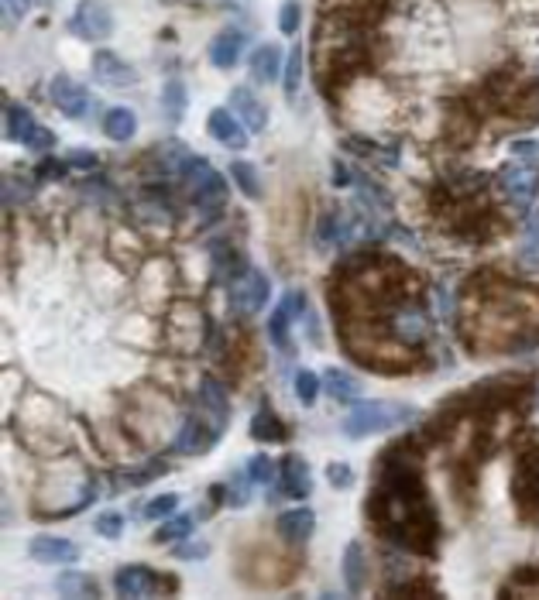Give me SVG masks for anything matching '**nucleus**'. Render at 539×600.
Returning <instances> with one entry per match:
<instances>
[{
  "mask_svg": "<svg viewBox=\"0 0 539 600\" xmlns=\"http://www.w3.org/2000/svg\"><path fill=\"white\" fill-rule=\"evenodd\" d=\"M413 416H416V408L402 405V401H354V408L344 418V432L351 439H364V436H374V432L395 429V426L409 422Z\"/></svg>",
  "mask_w": 539,
  "mask_h": 600,
  "instance_id": "obj_1",
  "label": "nucleus"
},
{
  "mask_svg": "<svg viewBox=\"0 0 539 600\" xmlns=\"http://www.w3.org/2000/svg\"><path fill=\"white\" fill-rule=\"evenodd\" d=\"M179 182L189 192V200L200 206L203 213H214L227 200V182L220 179V172L210 169V162L203 158H185L179 165Z\"/></svg>",
  "mask_w": 539,
  "mask_h": 600,
  "instance_id": "obj_2",
  "label": "nucleus"
},
{
  "mask_svg": "<svg viewBox=\"0 0 539 600\" xmlns=\"http://www.w3.org/2000/svg\"><path fill=\"white\" fill-rule=\"evenodd\" d=\"M117 597H155V594H172L175 584L165 580V573H155L148 566H124L114 576Z\"/></svg>",
  "mask_w": 539,
  "mask_h": 600,
  "instance_id": "obj_3",
  "label": "nucleus"
},
{
  "mask_svg": "<svg viewBox=\"0 0 539 600\" xmlns=\"http://www.w3.org/2000/svg\"><path fill=\"white\" fill-rule=\"evenodd\" d=\"M69 28L83 42H104V38L114 34V11L104 0H83L73 21H69Z\"/></svg>",
  "mask_w": 539,
  "mask_h": 600,
  "instance_id": "obj_4",
  "label": "nucleus"
},
{
  "mask_svg": "<svg viewBox=\"0 0 539 600\" xmlns=\"http://www.w3.org/2000/svg\"><path fill=\"white\" fill-rule=\"evenodd\" d=\"M498 185H502L505 200L512 202V210L525 213L539 192V169H533V165H509L498 175Z\"/></svg>",
  "mask_w": 539,
  "mask_h": 600,
  "instance_id": "obj_5",
  "label": "nucleus"
},
{
  "mask_svg": "<svg viewBox=\"0 0 539 600\" xmlns=\"http://www.w3.org/2000/svg\"><path fill=\"white\" fill-rule=\"evenodd\" d=\"M268 292H272V285H268V278L262 271H255V268H247L245 275L237 278V285H234V306L241 309V312H262L265 302H268Z\"/></svg>",
  "mask_w": 539,
  "mask_h": 600,
  "instance_id": "obj_6",
  "label": "nucleus"
},
{
  "mask_svg": "<svg viewBox=\"0 0 539 600\" xmlns=\"http://www.w3.org/2000/svg\"><path fill=\"white\" fill-rule=\"evenodd\" d=\"M216 436H220L216 426H206L200 416H189L183 422L179 436H175L172 449H175V453H183V457H196V453H206V449L214 447Z\"/></svg>",
  "mask_w": 539,
  "mask_h": 600,
  "instance_id": "obj_7",
  "label": "nucleus"
},
{
  "mask_svg": "<svg viewBox=\"0 0 539 600\" xmlns=\"http://www.w3.org/2000/svg\"><path fill=\"white\" fill-rule=\"evenodd\" d=\"M52 103H55L65 117H83L86 107H90V93L83 90L76 79L55 76L52 79Z\"/></svg>",
  "mask_w": 539,
  "mask_h": 600,
  "instance_id": "obj_8",
  "label": "nucleus"
},
{
  "mask_svg": "<svg viewBox=\"0 0 539 600\" xmlns=\"http://www.w3.org/2000/svg\"><path fill=\"white\" fill-rule=\"evenodd\" d=\"M93 76L100 79V83H107V86H114V90H121V86H131L138 79V73L117 52H96L93 55Z\"/></svg>",
  "mask_w": 539,
  "mask_h": 600,
  "instance_id": "obj_9",
  "label": "nucleus"
},
{
  "mask_svg": "<svg viewBox=\"0 0 539 600\" xmlns=\"http://www.w3.org/2000/svg\"><path fill=\"white\" fill-rule=\"evenodd\" d=\"M28 549L31 559H38V563H76L79 559V546L62 536H35Z\"/></svg>",
  "mask_w": 539,
  "mask_h": 600,
  "instance_id": "obj_10",
  "label": "nucleus"
},
{
  "mask_svg": "<svg viewBox=\"0 0 539 600\" xmlns=\"http://www.w3.org/2000/svg\"><path fill=\"white\" fill-rule=\"evenodd\" d=\"M392 330H395V337H399L402 343H409V347H419V343L430 339V320H426L423 309H402V312H395Z\"/></svg>",
  "mask_w": 539,
  "mask_h": 600,
  "instance_id": "obj_11",
  "label": "nucleus"
},
{
  "mask_svg": "<svg viewBox=\"0 0 539 600\" xmlns=\"http://www.w3.org/2000/svg\"><path fill=\"white\" fill-rule=\"evenodd\" d=\"M206 127H210V134H214L220 144H227V148H245L247 144L245 127L237 123V117H234L227 107L210 110V121H206Z\"/></svg>",
  "mask_w": 539,
  "mask_h": 600,
  "instance_id": "obj_12",
  "label": "nucleus"
},
{
  "mask_svg": "<svg viewBox=\"0 0 539 600\" xmlns=\"http://www.w3.org/2000/svg\"><path fill=\"white\" fill-rule=\"evenodd\" d=\"M313 528H316V515L309 508H295L278 515V536L285 542H293V546H303L313 536Z\"/></svg>",
  "mask_w": 539,
  "mask_h": 600,
  "instance_id": "obj_13",
  "label": "nucleus"
},
{
  "mask_svg": "<svg viewBox=\"0 0 539 600\" xmlns=\"http://www.w3.org/2000/svg\"><path fill=\"white\" fill-rule=\"evenodd\" d=\"M282 484H285V491L293 494V497H309V491H313L309 467L299 453H289V457L282 460Z\"/></svg>",
  "mask_w": 539,
  "mask_h": 600,
  "instance_id": "obj_14",
  "label": "nucleus"
},
{
  "mask_svg": "<svg viewBox=\"0 0 539 600\" xmlns=\"http://www.w3.org/2000/svg\"><path fill=\"white\" fill-rule=\"evenodd\" d=\"M241 48H245V31H224L210 42V62L216 69H231V65H237Z\"/></svg>",
  "mask_w": 539,
  "mask_h": 600,
  "instance_id": "obj_15",
  "label": "nucleus"
},
{
  "mask_svg": "<svg viewBox=\"0 0 539 600\" xmlns=\"http://www.w3.org/2000/svg\"><path fill=\"white\" fill-rule=\"evenodd\" d=\"M278 65H282V48H278L275 42H265V45H258L255 55H251V76L258 79V83H275Z\"/></svg>",
  "mask_w": 539,
  "mask_h": 600,
  "instance_id": "obj_16",
  "label": "nucleus"
},
{
  "mask_svg": "<svg viewBox=\"0 0 539 600\" xmlns=\"http://www.w3.org/2000/svg\"><path fill=\"white\" fill-rule=\"evenodd\" d=\"M55 590H59L62 597H100L104 594L90 573H76V570L59 573L55 576Z\"/></svg>",
  "mask_w": 539,
  "mask_h": 600,
  "instance_id": "obj_17",
  "label": "nucleus"
},
{
  "mask_svg": "<svg viewBox=\"0 0 539 600\" xmlns=\"http://www.w3.org/2000/svg\"><path fill=\"white\" fill-rule=\"evenodd\" d=\"M4 131H7V138L21 141V144H31L35 134H38L31 113L25 107H17V103H7V110H4Z\"/></svg>",
  "mask_w": 539,
  "mask_h": 600,
  "instance_id": "obj_18",
  "label": "nucleus"
},
{
  "mask_svg": "<svg viewBox=\"0 0 539 600\" xmlns=\"http://www.w3.org/2000/svg\"><path fill=\"white\" fill-rule=\"evenodd\" d=\"M200 405L214 416V422L224 429L227 426V418H231V401H227V395H224V388L216 385V381H203L200 385Z\"/></svg>",
  "mask_w": 539,
  "mask_h": 600,
  "instance_id": "obj_19",
  "label": "nucleus"
},
{
  "mask_svg": "<svg viewBox=\"0 0 539 600\" xmlns=\"http://www.w3.org/2000/svg\"><path fill=\"white\" fill-rule=\"evenodd\" d=\"M231 103L237 107V113H241V121L251 127V131H265V123H268V113H265V107L251 96V90H234L231 93Z\"/></svg>",
  "mask_w": 539,
  "mask_h": 600,
  "instance_id": "obj_20",
  "label": "nucleus"
},
{
  "mask_svg": "<svg viewBox=\"0 0 539 600\" xmlns=\"http://www.w3.org/2000/svg\"><path fill=\"white\" fill-rule=\"evenodd\" d=\"M104 131H107V138H114V141L135 138V131H138V117H135V110L110 107L107 117H104Z\"/></svg>",
  "mask_w": 539,
  "mask_h": 600,
  "instance_id": "obj_21",
  "label": "nucleus"
},
{
  "mask_svg": "<svg viewBox=\"0 0 539 600\" xmlns=\"http://www.w3.org/2000/svg\"><path fill=\"white\" fill-rule=\"evenodd\" d=\"M324 388L330 391V398H337V401H354L357 395H361L357 378H351L347 370H340V368L324 370Z\"/></svg>",
  "mask_w": 539,
  "mask_h": 600,
  "instance_id": "obj_22",
  "label": "nucleus"
},
{
  "mask_svg": "<svg viewBox=\"0 0 539 600\" xmlns=\"http://www.w3.org/2000/svg\"><path fill=\"white\" fill-rule=\"evenodd\" d=\"M251 436L262 443H285V426L278 422V416L268 405H262V412L251 418Z\"/></svg>",
  "mask_w": 539,
  "mask_h": 600,
  "instance_id": "obj_23",
  "label": "nucleus"
},
{
  "mask_svg": "<svg viewBox=\"0 0 539 600\" xmlns=\"http://www.w3.org/2000/svg\"><path fill=\"white\" fill-rule=\"evenodd\" d=\"M344 580H347V590L351 594H361V586H364V549H361V542H351L347 549H344Z\"/></svg>",
  "mask_w": 539,
  "mask_h": 600,
  "instance_id": "obj_24",
  "label": "nucleus"
},
{
  "mask_svg": "<svg viewBox=\"0 0 539 600\" xmlns=\"http://www.w3.org/2000/svg\"><path fill=\"white\" fill-rule=\"evenodd\" d=\"M231 175H234V182H237V189L245 192L247 200H258V196H262V179H258V172H255L251 162H234Z\"/></svg>",
  "mask_w": 539,
  "mask_h": 600,
  "instance_id": "obj_25",
  "label": "nucleus"
},
{
  "mask_svg": "<svg viewBox=\"0 0 539 600\" xmlns=\"http://www.w3.org/2000/svg\"><path fill=\"white\" fill-rule=\"evenodd\" d=\"M299 83H303V48L293 45V52H289V62H285V83H282V90H285V100H295V93H299Z\"/></svg>",
  "mask_w": 539,
  "mask_h": 600,
  "instance_id": "obj_26",
  "label": "nucleus"
},
{
  "mask_svg": "<svg viewBox=\"0 0 539 600\" xmlns=\"http://www.w3.org/2000/svg\"><path fill=\"white\" fill-rule=\"evenodd\" d=\"M162 103H165V113H169V121H179V117L185 113V86L179 83V79H169V83H165Z\"/></svg>",
  "mask_w": 539,
  "mask_h": 600,
  "instance_id": "obj_27",
  "label": "nucleus"
},
{
  "mask_svg": "<svg viewBox=\"0 0 539 600\" xmlns=\"http://www.w3.org/2000/svg\"><path fill=\"white\" fill-rule=\"evenodd\" d=\"M193 515H175V518H169V522L162 525V528H158V536H155V539L158 542H183L185 536H189V532H193Z\"/></svg>",
  "mask_w": 539,
  "mask_h": 600,
  "instance_id": "obj_28",
  "label": "nucleus"
},
{
  "mask_svg": "<svg viewBox=\"0 0 539 600\" xmlns=\"http://www.w3.org/2000/svg\"><path fill=\"white\" fill-rule=\"evenodd\" d=\"M523 261L529 264V268H539V216H533V220H529V227H525Z\"/></svg>",
  "mask_w": 539,
  "mask_h": 600,
  "instance_id": "obj_29",
  "label": "nucleus"
},
{
  "mask_svg": "<svg viewBox=\"0 0 539 600\" xmlns=\"http://www.w3.org/2000/svg\"><path fill=\"white\" fill-rule=\"evenodd\" d=\"M247 477H251V484H272L275 480V463L268 460V457H251L247 460Z\"/></svg>",
  "mask_w": 539,
  "mask_h": 600,
  "instance_id": "obj_30",
  "label": "nucleus"
},
{
  "mask_svg": "<svg viewBox=\"0 0 539 600\" xmlns=\"http://www.w3.org/2000/svg\"><path fill=\"white\" fill-rule=\"evenodd\" d=\"M96 528V536H104V539H117L124 532V515L121 511H100V518L93 522Z\"/></svg>",
  "mask_w": 539,
  "mask_h": 600,
  "instance_id": "obj_31",
  "label": "nucleus"
},
{
  "mask_svg": "<svg viewBox=\"0 0 539 600\" xmlns=\"http://www.w3.org/2000/svg\"><path fill=\"white\" fill-rule=\"evenodd\" d=\"M175 508H179V497H175V494H162V497H152V501L141 508V515H145V518H152V522H158V518L172 515Z\"/></svg>",
  "mask_w": 539,
  "mask_h": 600,
  "instance_id": "obj_32",
  "label": "nucleus"
},
{
  "mask_svg": "<svg viewBox=\"0 0 539 600\" xmlns=\"http://www.w3.org/2000/svg\"><path fill=\"white\" fill-rule=\"evenodd\" d=\"M316 391H320V378L313 374V370H299L295 374V395L303 405H313L316 401Z\"/></svg>",
  "mask_w": 539,
  "mask_h": 600,
  "instance_id": "obj_33",
  "label": "nucleus"
},
{
  "mask_svg": "<svg viewBox=\"0 0 539 600\" xmlns=\"http://www.w3.org/2000/svg\"><path fill=\"white\" fill-rule=\"evenodd\" d=\"M326 480L334 484V487H351L354 484V470L347 467V463H326Z\"/></svg>",
  "mask_w": 539,
  "mask_h": 600,
  "instance_id": "obj_34",
  "label": "nucleus"
},
{
  "mask_svg": "<svg viewBox=\"0 0 539 600\" xmlns=\"http://www.w3.org/2000/svg\"><path fill=\"white\" fill-rule=\"evenodd\" d=\"M278 28L285 31V34H295V28H299V4H295V0H285V4H282V11H278Z\"/></svg>",
  "mask_w": 539,
  "mask_h": 600,
  "instance_id": "obj_35",
  "label": "nucleus"
},
{
  "mask_svg": "<svg viewBox=\"0 0 539 600\" xmlns=\"http://www.w3.org/2000/svg\"><path fill=\"white\" fill-rule=\"evenodd\" d=\"M28 7H31V0H4V25L15 28L17 21L28 15Z\"/></svg>",
  "mask_w": 539,
  "mask_h": 600,
  "instance_id": "obj_36",
  "label": "nucleus"
},
{
  "mask_svg": "<svg viewBox=\"0 0 539 600\" xmlns=\"http://www.w3.org/2000/svg\"><path fill=\"white\" fill-rule=\"evenodd\" d=\"M247 480L251 477H241L231 484V497H227V505H234V508H245L247 505Z\"/></svg>",
  "mask_w": 539,
  "mask_h": 600,
  "instance_id": "obj_37",
  "label": "nucleus"
},
{
  "mask_svg": "<svg viewBox=\"0 0 539 600\" xmlns=\"http://www.w3.org/2000/svg\"><path fill=\"white\" fill-rule=\"evenodd\" d=\"M55 144V134L48 131V127H38V134H35V141H31L28 148H35V152H48Z\"/></svg>",
  "mask_w": 539,
  "mask_h": 600,
  "instance_id": "obj_38",
  "label": "nucleus"
},
{
  "mask_svg": "<svg viewBox=\"0 0 539 600\" xmlns=\"http://www.w3.org/2000/svg\"><path fill=\"white\" fill-rule=\"evenodd\" d=\"M172 556H179V559H200V556H206V546H183L179 542V549H172Z\"/></svg>",
  "mask_w": 539,
  "mask_h": 600,
  "instance_id": "obj_39",
  "label": "nucleus"
},
{
  "mask_svg": "<svg viewBox=\"0 0 539 600\" xmlns=\"http://www.w3.org/2000/svg\"><path fill=\"white\" fill-rule=\"evenodd\" d=\"M73 162H79V169H90V165H96V158H93V154H86V152L69 154V165H73Z\"/></svg>",
  "mask_w": 539,
  "mask_h": 600,
  "instance_id": "obj_40",
  "label": "nucleus"
},
{
  "mask_svg": "<svg viewBox=\"0 0 539 600\" xmlns=\"http://www.w3.org/2000/svg\"><path fill=\"white\" fill-rule=\"evenodd\" d=\"M62 162H45V165H42V175H48V179H59L62 175Z\"/></svg>",
  "mask_w": 539,
  "mask_h": 600,
  "instance_id": "obj_41",
  "label": "nucleus"
}]
</instances>
